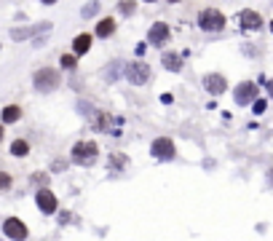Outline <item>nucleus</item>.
<instances>
[{
	"instance_id": "obj_1",
	"label": "nucleus",
	"mask_w": 273,
	"mask_h": 241,
	"mask_svg": "<svg viewBox=\"0 0 273 241\" xmlns=\"http://www.w3.org/2000/svg\"><path fill=\"white\" fill-rule=\"evenodd\" d=\"M32 86L38 91H43V94H49V91H54L56 86H62V75H59V70H54V67H41L32 75Z\"/></svg>"
},
{
	"instance_id": "obj_2",
	"label": "nucleus",
	"mask_w": 273,
	"mask_h": 241,
	"mask_svg": "<svg viewBox=\"0 0 273 241\" xmlns=\"http://www.w3.org/2000/svg\"><path fill=\"white\" fill-rule=\"evenodd\" d=\"M123 75H126V81H129L131 86H145V83H148L150 78H153L150 64H148V62H142V59L123 64Z\"/></svg>"
},
{
	"instance_id": "obj_3",
	"label": "nucleus",
	"mask_w": 273,
	"mask_h": 241,
	"mask_svg": "<svg viewBox=\"0 0 273 241\" xmlns=\"http://www.w3.org/2000/svg\"><path fill=\"white\" fill-rule=\"evenodd\" d=\"M198 27L204 32H219L225 27V14L217 8H204L201 14H198Z\"/></svg>"
},
{
	"instance_id": "obj_4",
	"label": "nucleus",
	"mask_w": 273,
	"mask_h": 241,
	"mask_svg": "<svg viewBox=\"0 0 273 241\" xmlns=\"http://www.w3.org/2000/svg\"><path fill=\"white\" fill-rule=\"evenodd\" d=\"M97 153H99V147H97V142H75V147H72V161L75 164H81V166H89V164H94L97 161Z\"/></svg>"
},
{
	"instance_id": "obj_5",
	"label": "nucleus",
	"mask_w": 273,
	"mask_h": 241,
	"mask_svg": "<svg viewBox=\"0 0 273 241\" xmlns=\"http://www.w3.org/2000/svg\"><path fill=\"white\" fill-rule=\"evenodd\" d=\"M150 153L156 155V158H161V161H171V158L177 155V150H174V142H171L169 137H158V140H153Z\"/></svg>"
},
{
	"instance_id": "obj_6",
	"label": "nucleus",
	"mask_w": 273,
	"mask_h": 241,
	"mask_svg": "<svg viewBox=\"0 0 273 241\" xmlns=\"http://www.w3.org/2000/svg\"><path fill=\"white\" fill-rule=\"evenodd\" d=\"M257 99V86L252 81H244V83H238L236 91H233V102L236 105H249V102H255Z\"/></svg>"
},
{
	"instance_id": "obj_7",
	"label": "nucleus",
	"mask_w": 273,
	"mask_h": 241,
	"mask_svg": "<svg viewBox=\"0 0 273 241\" xmlns=\"http://www.w3.org/2000/svg\"><path fill=\"white\" fill-rule=\"evenodd\" d=\"M169 38H171V30H169V24L166 22H156V24H150V32H148V43L150 46H166L169 43Z\"/></svg>"
},
{
	"instance_id": "obj_8",
	"label": "nucleus",
	"mask_w": 273,
	"mask_h": 241,
	"mask_svg": "<svg viewBox=\"0 0 273 241\" xmlns=\"http://www.w3.org/2000/svg\"><path fill=\"white\" fill-rule=\"evenodd\" d=\"M3 236H8L14 241H24L27 239V225L19 217H8V220H3Z\"/></svg>"
},
{
	"instance_id": "obj_9",
	"label": "nucleus",
	"mask_w": 273,
	"mask_h": 241,
	"mask_svg": "<svg viewBox=\"0 0 273 241\" xmlns=\"http://www.w3.org/2000/svg\"><path fill=\"white\" fill-rule=\"evenodd\" d=\"M41 32H51V22H41V24H32V27H14L11 38L14 41H27V38H35Z\"/></svg>"
},
{
	"instance_id": "obj_10",
	"label": "nucleus",
	"mask_w": 273,
	"mask_h": 241,
	"mask_svg": "<svg viewBox=\"0 0 273 241\" xmlns=\"http://www.w3.org/2000/svg\"><path fill=\"white\" fill-rule=\"evenodd\" d=\"M89 121H91V126H94L97 132H110V134H118L115 121H112L108 113H102V110H94V113L89 115Z\"/></svg>"
},
{
	"instance_id": "obj_11",
	"label": "nucleus",
	"mask_w": 273,
	"mask_h": 241,
	"mask_svg": "<svg viewBox=\"0 0 273 241\" xmlns=\"http://www.w3.org/2000/svg\"><path fill=\"white\" fill-rule=\"evenodd\" d=\"M35 204H38V209H41L43 214H54L56 212V196L49 191V188H41V191L35 193Z\"/></svg>"
},
{
	"instance_id": "obj_12",
	"label": "nucleus",
	"mask_w": 273,
	"mask_h": 241,
	"mask_svg": "<svg viewBox=\"0 0 273 241\" xmlns=\"http://www.w3.org/2000/svg\"><path fill=\"white\" fill-rule=\"evenodd\" d=\"M204 89L209 91V94L219 96L225 89H228V81H225V75H219V73H209V75H204Z\"/></svg>"
},
{
	"instance_id": "obj_13",
	"label": "nucleus",
	"mask_w": 273,
	"mask_h": 241,
	"mask_svg": "<svg viewBox=\"0 0 273 241\" xmlns=\"http://www.w3.org/2000/svg\"><path fill=\"white\" fill-rule=\"evenodd\" d=\"M238 22H241L244 30H260L263 27V16H260L257 11H252V8H244L241 14H238Z\"/></svg>"
},
{
	"instance_id": "obj_14",
	"label": "nucleus",
	"mask_w": 273,
	"mask_h": 241,
	"mask_svg": "<svg viewBox=\"0 0 273 241\" xmlns=\"http://www.w3.org/2000/svg\"><path fill=\"white\" fill-rule=\"evenodd\" d=\"M89 48H91V35H89V32H81V35H75V41H72V54L81 56V54H86Z\"/></svg>"
},
{
	"instance_id": "obj_15",
	"label": "nucleus",
	"mask_w": 273,
	"mask_h": 241,
	"mask_svg": "<svg viewBox=\"0 0 273 241\" xmlns=\"http://www.w3.org/2000/svg\"><path fill=\"white\" fill-rule=\"evenodd\" d=\"M161 64L166 70H171V73H179V70H182V59H179V54H169V51L161 56Z\"/></svg>"
},
{
	"instance_id": "obj_16",
	"label": "nucleus",
	"mask_w": 273,
	"mask_h": 241,
	"mask_svg": "<svg viewBox=\"0 0 273 241\" xmlns=\"http://www.w3.org/2000/svg\"><path fill=\"white\" fill-rule=\"evenodd\" d=\"M112 32H115V22L108 16V19H102V22H97V38H110Z\"/></svg>"
},
{
	"instance_id": "obj_17",
	"label": "nucleus",
	"mask_w": 273,
	"mask_h": 241,
	"mask_svg": "<svg viewBox=\"0 0 273 241\" xmlns=\"http://www.w3.org/2000/svg\"><path fill=\"white\" fill-rule=\"evenodd\" d=\"M3 123H16L19 118H22V107L19 105H8V107H3Z\"/></svg>"
},
{
	"instance_id": "obj_18",
	"label": "nucleus",
	"mask_w": 273,
	"mask_h": 241,
	"mask_svg": "<svg viewBox=\"0 0 273 241\" xmlns=\"http://www.w3.org/2000/svg\"><path fill=\"white\" fill-rule=\"evenodd\" d=\"M99 8H102V0H91V3H86L83 8H81V16L83 19H91V16L99 14Z\"/></svg>"
},
{
	"instance_id": "obj_19",
	"label": "nucleus",
	"mask_w": 273,
	"mask_h": 241,
	"mask_svg": "<svg viewBox=\"0 0 273 241\" xmlns=\"http://www.w3.org/2000/svg\"><path fill=\"white\" fill-rule=\"evenodd\" d=\"M27 153H30V145L24 140H16L14 145H11V155H16V158H24Z\"/></svg>"
},
{
	"instance_id": "obj_20",
	"label": "nucleus",
	"mask_w": 273,
	"mask_h": 241,
	"mask_svg": "<svg viewBox=\"0 0 273 241\" xmlns=\"http://www.w3.org/2000/svg\"><path fill=\"white\" fill-rule=\"evenodd\" d=\"M59 64H62V70H70V73H72V70L78 67L75 54H62V56H59Z\"/></svg>"
},
{
	"instance_id": "obj_21",
	"label": "nucleus",
	"mask_w": 273,
	"mask_h": 241,
	"mask_svg": "<svg viewBox=\"0 0 273 241\" xmlns=\"http://www.w3.org/2000/svg\"><path fill=\"white\" fill-rule=\"evenodd\" d=\"M118 11L126 14V16H131L137 11V3H134V0H121V3H118Z\"/></svg>"
},
{
	"instance_id": "obj_22",
	"label": "nucleus",
	"mask_w": 273,
	"mask_h": 241,
	"mask_svg": "<svg viewBox=\"0 0 273 241\" xmlns=\"http://www.w3.org/2000/svg\"><path fill=\"white\" fill-rule=\"evenodd\" d=\"M121 70H123V62H112V64H110V70L105 73V75H108V81H115V78L121 75Z\"/></svg>"
},
{
	"instance_id": "obj_23",
	"label": "nucleus",
	"mask_w": 273,
	"mask_h": 241,
	"mask_svg": "<svg viewBox=\"0 0 273 241\" xmlns=\"http://www.w3.org/2000/svg\"><path fill=\"white\" fill-rule=\"evenodd\" d=\"M110 164L115 166V169H123L126 164H129V158H126V155H121V153H115V155H110Z\"/></svg>"
},
{
	"instance_id": "obj_24",
	"label": "nucleus",
	"mask_w": 273,
	"mask_h": 241,
	"mask_svg": "<svg viewBox=\"0 0 273 241\" xmlns=\"http://www.w3.org/2000/svg\"><path fill=\"white\" fill-rule=\"evenodd\" d=\"M78 113H81V115H86V118H89V115L94 113V107H91L89 102H78Z\"/></svg>"
},
{
	"instance_id": "obj_25",
	"label": "nucleus",
	"mask_w": 273,
	"mask_h": 241,
	"mask_svg": "<svg viewBox=\"0 0 273 241\" xmlns=\"http://www.w3.org/2000/svg\"><path fill=\"white\" fill-rule=\"evenodd\" d=\"M265 107H268V105H265V99H255V102H252V110H255L257 115H263Z\"/></svg>"
},
{
	"instance_id": "obj_26",
	"label": "nucleus",
	"mask_w": 273,
	"mask_h": 241,
	"mask_svg": "<svg viewBox=\"0 0 273 241\" xmlns=\"http://www.w3.org/2000/svg\"><path fill=\"white\" fill-rule=\"evenodd\" d=\"M11 188V177L5 172H0V191H8Z\"/></svg>"
},
{
	"instance_id": "obj_27",
	"label": "nucleus",
	"mask_w": 273,
	"mask_h": 241,
	"mask_svg": "<svg viewBox=\"0 0 273 241\" xmlns=\"http://www.w3.org/2000/svg\"><path fill=\"white\" fill-rule=\"evenodd\" d=\"M32 182H38V185H46V174H35V177H32Z\"/></svg>"
},
{
	"instance_id": "obj_28",
	"label": "nucleus",
	"mask_w": 273,
	"mask_h": 241,
	"mask_svg": "<svg viewBox=\"0 0 273 241\" xmlns=\"http://www.w3.org/2000/svg\"><path fill=\"white\" fill-rule=\"evenodd\" d=\"M268 94L273 96V78H271V81H268Z\"/></svg>"
},
{
	"instance_id": "obj_29",
	"label": "nucleus",
	"mask_w": 273,
	"mask_h": 241,
	"mask_svg": "<svg viewBox=\"0 0 273 241\" xmlns=\"http://www.w3.org/2000/svg\"><path fill=\"white\" fill-rule=\"evenodd\" d=\"M41 3H43V5H54L56 0H41Z\"/></svg>"
},
{
	"instance_id": "obj_30",
	"label": "nucleus",
	"mask_w": 273,
	"mask_h": 241,
	"mask_svg": "<svg viewBox=\"0 0 273 241\" xmlns=\"http://www.w3.org/2000/svg\"><path fill=\"white\" fill-rule=\"evenodd\" d=\"M0 142H3V129H0Z\"/></svg>"
},
{
	"instance_id": "obj_31",
	"label": "nucleus",
	"mask_w": 273,
	"mask_h": 241,
	"mask_svg": "<svg viewBox=\"0 0 273 241\" xmlns=\"http://www.w3.org/2000/svg\"><path fill=\"white\" fill-rule=\"evenodd\" d=\"M145 3H156V0H145Z\"/></svg>"
},
{
	"instance_id": "obj_32",
	"label": "nucleus",
	"mask_w": 273,
	"mask_h": 241,
	"mask_svg": "<svg viewBox=\"0 0 273 241\" xmlns=\"http://www.w3.org/2000/svg\"><path fill=\"white\" fill-rule=\"evenodd\" d=\"M169 3H179V0H169Z\"/></svg>"
},
{
	"instance_id": "obj_33",
	"label": "nucleus",
	"mask_w": 273,
	"mask_h": 241,
	"mask_svg": "<svg viewBox=\"0 0 273 241\" xmlns=\"http://www.w3.org/2000/svg\"><path fill=\"white\" fill-rule=\"evenodd\" d=\"M271 32H273V22H271Z\"/></svg>"
},
{
	"instance_id": "obj_34",
	"label": "nucleus",
	"mask_w": 273,
	"mask_h": 241,
	"mask_svg": "<svg viewBox=\"0 0 273 241\" xmlns=\"http://www.w3.org/2000/svg\"><path fill=\"white\" fill-rule=\"evenodd\" d=\"M0 241H3V239H0Z\"/></svg>"
}]
</instances>
